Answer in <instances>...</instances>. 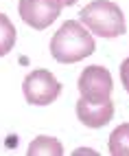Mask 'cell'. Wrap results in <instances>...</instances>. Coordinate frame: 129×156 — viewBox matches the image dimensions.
<instances>
[{
  "instance_id": "obj_11",
  "label": "cell",
  "mask_w": 129,
  "mask_h": 156,
  "mask_svg": "<svg viewBox=\"0 0 129 156\" xmlns=\"http://www.w3.org/2000/svg\"><path fill=\"white\" fill-rule=\"evenodd\" d=\"M61 2H63V7H70V5L77 2V0H61Z\"/></svg>"
},
{
  "instance_id": "obj_5",
  "label": "cell",
  "mask_w": 129,
  "mask_h": 156,
  "mask_svg": "<svg viewBox=\"0 0 129 156\" xmlns=\"http://www.w3.org/2000/svg\"><path fill=\"white\" fill-rule=\"evenodd\" d=\"M61 0H20V18L37 31L50 27L61 13Z\"/></svg>"
},
{
  "instance_id": "obj_9",
  "label": "cell",
  "mask_w": 129,
  "mask_h": 156,
  "mask_svg": "<svg viewBox=\"0 0 129 156\" xmlns=\"http://www.w3.org/2000/svg\"><path fill=\"white\" fill-rule=\"evenodd\" d=\"M15 46V27L5 13H0V57Z\"/></svg>"
},
{
  "instance_id": "obj_4",
  "label": "cell",
  "mask_w": 129,
  "mask_h": 156,
  "mask_svg": "<svg viewBox=\"0 0 129 156\" xmlns=\"http://www.w3.org/2000/svg\"><path fill=\"white\" fill-rule=\"evenodd\" d=\"M77 86H79L81 97H85L92 103H103L105 99H110L114 81H112V75H110L107 68H103V66H88V68L81 70Z\"/></svg>"
},
{
  "instance_id": "obj_6",
  "label": "cell",
  "mask_w": 129,
  "mask_h": 156,
  "mask_svg": "<svg viewBox=\"0 0 129 156\" xmlns=\"http://www.w3.org/2000/svg\"><path fill=\"white\" fill-rule=\"evenodd\" d=\"M77 117H79V121L83 123V126L99 130V128L107 126V123L112 121L114 103H112V99H105L103 103H92L85 97H81L77 101Z\"/></svg>"
},
{
  "instance_id": "obj_3",
  "label": "cell",
  "mask_w": 129,
  "mask_h": 156,
  "mask_svg": "<svg viewBox=\"0 0 129 156\" xmlns=\"http://www.w3.org/2000/svg\"><path fill=\"white\" fill-rule=\"evenodd\" d=\"M22 92L31 106H48V103H53L59 97L61 84L50 70L39 68V70H33L24 77Z\"/></svg>"
},
{
  "instance_id": "obj_1",
  "label": "cell",
  "mask_w": 129,
  "mask_h": 156,
  "mask_svg": "<svg viewBox=\"0 0 129 156\" xmlns=\"http://www.w3.org/2000/svg\"><path fill=\"white\" fill-rule=\"evenodd\" d=\"M94 53V40L81 22L68 20L50 40V55L59 64H74Z\"/></svg>"
},
{
  "instance_id": "obj_7",
  "label": "cell",
  "mask_w": 129,
  "mask_h": 156,
  "mask_svg": "<svg viewBox=\"0 0 129 156\" xmlns=\"http://www.w3.org/2000/svg\"><path fill=\"white\" fill-rule=\"evenodd\" d=\"M26 154L29 156H61L63 147H61V143L57 139H53V136H37L29 145Z\"/></svg>"
},
{
  "instance_id": "obj_10",
  "label": "cell",
  "mask_w": 129,
  "mask_h": 156,
  "mask_svg": "<svg viewBox=\"0 0 129 156\" xmlns=\"http://www.w3.org/2000/svg\"><path fill=\"white\" fill-rule=\"evenodd\" d=\"M121 79H123V88L129 92V57L123 62V66H121Z\"/></svg>"
},
{
  "instance_id": "obj_2",
  "label": "cell",
  "mask_w": 129,
  "mask_h": 156,
  "mask_svg": "<svg viewBox=\"0 0 129 156\" xmlns=\"http://www.w3.org/2000/svg\"><path fill=\"white\" fill-rule=\"evenodd\" d=\"M79 18H81V24L99 37H118L127 29L123 9L114 2H110V0L88 2L79 11Z\"/></svg>"
},
{
  "instance_id": "obj_8",
  "label": "cell",
  "mask_w": 129,
  "mask_h": 156,
  "mask_svg": "<svg viewBox=\"0 0 129 156\" xmlns=\"http://www.w3.org/2000/svg\"><path fill=\"white\" fill-rule=\"evenodd\" d=\"M110 154L112 156H129V123L118 126L110 136Z\"/></svg>"
}]
</instances>
